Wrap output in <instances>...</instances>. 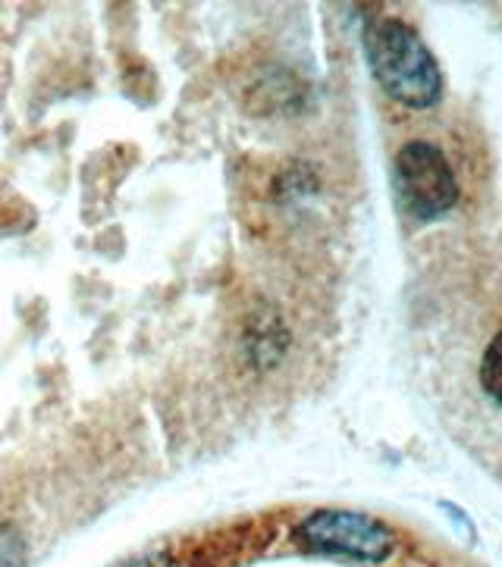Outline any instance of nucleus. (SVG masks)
<instances>
[{"label": "nucleus", "instance_id": "1", "mask_svg": "<svg viewBox=\"0 0 502 567\" xmlns=\"http://www.w3.org/2000/svg\"><path fill=\"white\" fill-rule=\"evenodd\" d=\"M365 56L373 79L396 104L428 111L443 97V73L424 38L406 19L377 17L365 25Z\"/></svg>", "mask_w": 502, "mask_h": 567}, {"label": "nucleus", "instance_id": "2", "mask_svg": "<svg viewBox=\"0 0 502 567\" xmlns=\"http://www.w3.org/2000/svg\"><path fill=\"white\" fill-rule=\"evenodd\" d=\"M392 185L411 220L433 223L459 204V179L433 142H409L392 161Z\"/></svg>", "mask_w": 502, "mask_h": 567}, {"label": "nucleus", "instance_id": "3", "mask_svg": "<svg viewBox=\"0 0 502 567\" xmlns=\"http://www.w3.org/2000/svg\"><path fill=\"white\" fill-rule=\"evenodd\" d=\"M296 543L301 549L317 551V555L380 565L396 551V533L371 514L320 508L298 524Z\"/></svg>", "mask_w": 502, "mask_h": 567}, {"label": "nucleus", "instance_id": "4", "mask_svg": "<svg viewBox=\"0 0 502 567\" xmlns=\"http://www.w3.org/2000/svg\"><path fill=\"white\" fill-rule=\"evenodd\" d=\"M481 389L493 402L502 408V330L493 336V342L486 346L484 361H481Z\"/></svg>", "mask_w": 502, "mask_h": 567}, {"label": "nucleus", "instance_id": "5", "mask_svg": "<svg viewBox=\"0 0 502 567\" xmlns=\"http://www.w3.org/2000/svg\"><path fill=\"white\" fill-rule=\"evenodd\" d=\"M0 567H25V539L7 520H0Z\"/></svg>", "mask_w": 502, "mask_h": 567}, {"label": "nucleus", "instance_id": "6", "mask_svg": "<svg viewBox=\"0 0 502 567\" xmlns=\"http://www.w3.org/2000/svg\"><path fill=\"white\" fill-rule=\"evenodd\" d=\"M126 567H186L176 555H170V551H148V555H142V558H135Z\"/></svg>", "mask_w": 502, "mask_h": 567}]
</instances>
